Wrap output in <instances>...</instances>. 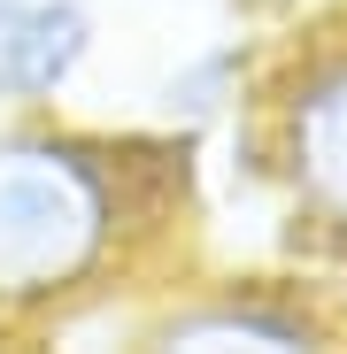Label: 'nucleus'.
I'll return each instance as SVG.
<instances>
[{"instance_id":"obj_1","label":"nucleus","mask_w":347,"mask_h":354,"mask_svg":"<svg viewBox=\"0 0 347 354\" xmlns=\"http://www.w3.org/2000/svg\"><path fill=\"white\" fill-rule=\"evenodd\" d=\"M132 223L124 162L70 131H0V324L62 308L116 270Z\"/></svg>"},{"instance_id":"obj_2","label":"nucleus","mask_w":347,"mask_h":354,"mask_svg":"<svg viewBox=\"0 0 347 354\" xmlns=\"http://www.w3.org/2000/svg\"><path fill=\"white\" fill-rule=\"evenodd\" d=\"M278 169L309 223L347 239V39L317 46L278 100Z\"/></svg>"},{"instance_id":"obj_3","label":"nucleus","mask_w":347,"mask_h":354,"mask_svg":"<svg viewBox=\"0 0 347 354\" xmlns=\"http://www.w3.org/2000/svg\"><path fill=\"white\" fill-rule=\"evenodd\" d=\"M93 54L85 0H16L0 16V100H54Z\"/></svg>"},{"instance_id":"obj_4","label":"nucleus","mask_w":347,"mask_h":354,"mask_svg":"<svg viewBox=\"0 0 347 354\" xmlns=\"http://www.w3.org/2000/svg\"><path fill=\"white\" fill-rule=\"evenodd\" d=\"M309 316L270 308V301H208L193 316H170L162 346H309Z\"/></svg>"},{"instance_id":"obj_5","label":"nucleus","mask_w":347,"mask_h":354,"mask_svg":"<svg viewBox=\"0 0 347 354\" xmlns=\"http://www.w3.org/2000/svg\"><path fill=\"white\" fill-rule=\"evenodd\" d=\"M8 8H16V0H0V16H8Z\"/></svg>"}]
</instances>
